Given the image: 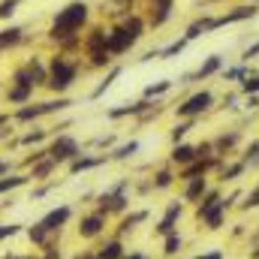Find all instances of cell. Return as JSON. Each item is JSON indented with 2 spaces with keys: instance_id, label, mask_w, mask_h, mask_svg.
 <instances>
[{
  "instance_id": "44",
  "label": "cell",
  "mask_w": 259,
  "mask_h": 259,
  "mask_svg": "<svg viewBox=\"0 0 259 259\" xmlns=\"http://www.w3.org/2000/svg\"><path fill=\"white\" fill-rule=\"evenodd\" d=\"M196 259H223V253L220 250H208V253H199Z\"/></svg>"
},
{
  "instance_id": "12",
  "label": "cell",
  "mask_w": 259,
  "mask_h": 259,
  "mask_svg": "<svg viewBox=\"0 0 259 259\" xmlns=\"http://www.w3.org/2000/svg\"><path fill=\"white\" fill-rule=\"evenodd\" d=\"M24 39H27V30H24L21 24H9V27H3V30H0V55L9 52V49H18Z\"/></svg>"
},
{
  "instance_id": "36",
  "label": "cell",
  "mask_w": 259,
  "mask_h": 259,
  "mask_svg": "<svg viewBox=\"0 0 259 259\" xmlns=\"http://www.w3.org/2000/svg\"><path fill=\"white\" fill-rule=\"evenodd\" d=\"M181 214H184V202H169L163 217H166V220H172V223H178V220H181Z\"/></svg>"
},
{
  "instance_id": "16",
  "label": "cell",
  "mask_w": 259,
  "mask_h": 259,
  "mask_svg": "<svg viewBox=\"0 0 259 259\" xmlns=\"http://www.w3.org/2000/svg\"><path fill=\"white\" fill-rule=\"evenodd\" d=\"M103 163H109V157L103 154V157H91V154H78L75 160H69L66 166H69V175H78V172H91V169H97V166H103Z\"/></svg>"
},
{
  "instance_id": "17",
  "label": "cell",
  "mask_w": 259,
  "mask_h": 259,
  "mask_svg": "<svg viewBox=\"0 0 259 259\" xmlns=\"http://www.w3.org/2000/svg\"><path fill=\"white\" fill-rule=\"evenodd\" d=\"M226 214H229V208H226V205H223V199H220V202H217V208L202 220V226H205L208 232H217V229H223V226H226Z\"/></svg>"
},
{
  "instance_id": "26",
  "label": "cell",
  "mask_w": 259,
  "mask_h": 259,
  "mask_svg": "<svg viewBox=\"0 0 259 259\" xmlns=\"http://www.w3.org/2000/svg\"><path fill=\"white\" fill-rule=\"evenodd\" d=\"M250 72H253L250 64H238V66H229V69L223 66V72H220V75H223V81H238V84H241Z\"/></svg>"
},
{
  "instance_id": "34",
  "label": "cell",
  "mask_w": 259,
  "mask_h": 259,
  "mask_svg": "<svg viewBox=\"0 0 259 259\" xmlns=\"http://www.w3.org/2000/svg\"><path fill=\"white\" fill-rule=\"evenodd\" d=\"M241 94H244V97H259V72H250V75L241 81Z\"/></svg>"
},
{
  "instance_id": "18",
  "label": "cell",
  "mask_w": 259,
  "mask_h": 259,
  "mask_svg": "<svg viewBox=\"0 0 259 259\" xmlns=\"http://www.w3.org/2000/svg\"><path fill=\"white\" fill-rule=\"evenodd\" d=\"M238 142H241V136H238L235 130H229V133H220V136L214 139V154H217V157H223V154H229V151H232Z\"/></svg>"
},
{
  "instance_id": "37",
  "label": "cell",
  "mask_w": 259,
  "mask_h": 259,
  "mask_svg": "<svg viewBox=\"0 0 259 259\" xmlns=\"http://www.w3.org/2000/svg\"><path fill=\"white\" fill-rule=\"evenodd\" d=\"M18 9V0H0V21H9Z\"/></svg>"
},
{
  "instance_id": "32",
  "label": "cell",
  "mask_w": 259,
  "mask_h": 259,
  "mask_svg": "<svg viewBox=\"0 0 259 259\" xmlns=\"http://www.w3.org/2000/svg\"><path fill=\"white\" fill-rule=\"evenodd\" d=\"M139 151V142H127V145H118L112 154H109V160H130L133 154Z\"/></svg>"
},
{
  "instance_id": "5",
  "label": "cell",
  "mask_w": 259,
  "mask_h": 259,
  "mask_svg": "<svg viewBox=\"0 0 259 259\" xmlns=\"http://www.w3.org/2000/svg\"><path fill=\"white\" fill-rule=\"evenodd\" d=\"M214 106V94L205 88V91H196V94H190L184 103H178L175 106V118H199V115H205L208 109Z\"/></svg>"
},
{
  "instance_id": "7",
  "label": "cell",
  "mask_w": 259,
  "mask_h": 259,
  "mask_svg": "<svg viewBox=\"0 0 259 259\" xmlns=\"http://www.w3.org/2000/svg\"><path fill=\"white\" fill-rule=\"evenodd\" d=\"M106 226H109V214L91 211V214H84V217L78 220V238H81V241H94V238H100V235L106 232Z\"/></svg>"
},
{
  "instance_id": "39",
  "label": "cell",
  "mask_w": 259,
  "mask_h": 259,
  "mask_svg": "<svg viewBox=\"0 0 259 259\" xmlns=\"http://www.w3.org/2000/svg\"><path fill=\"white\" fill-rule=\"evenodd\" d=\"M175 229H178V223H172V220H166V217H163V220L157 223V229H154V232H157L160 238H166V235H169V232H175Z\"/></svg>"
},
{
  "instance_id": "49",
  "label": "cell",
  "mask_w": 259,
  "mask_h": 259,
  "mask_svg": "<svg viewBox=\"0 0 259 259\" xmlns=\"http://www.w3.org/2000/svg\"><path fill=\"white\" fill-rule=\"evenodd\" d=\"M253 3H259V0H253Z\"/></svg>"
},
{
  "instance_id": "20",
  "label": "cell",
  "mask_w": 259,
  "mask_h": 259,
  "mask_svg": "<svg viewBox=\"0 0 259 259\" xmlns=\"http://www.w3.org/2000/svg\"><path fill=\"white\" fill-rule=\"evenodd\" d=\"M124 253H127V250H124V238L115 235V238H109V241L97 250V259H121Z\"/></svg>"
},
{
  "instance_id": "8",
  "label": "cell",
  "mask_w": 259,
  "mask_h": 259,
  "mask_svg": "<svg viewBox=\"0 0 259 259\" xmlns=\"http://www.w3.org/2000/svg\"><path fill=\"white\" fill-rule=\"evenodd\" d=\"M46 151H49V157H52L55 163H69V160H75V157L81 154L78 142H75L72 136H66V133H61V136L46 148Z\"/></svg>"
},
{
  "instance_id": "38",
  "label": "cell",
  "mask_w": 259,
  "mask_h": 259,
  "mask_svg": "<svg viewBox=\"0 0 259 259\" xmlns=\"http://www.w3.org/2000/svg\"><path fill=\"white\" fill-rule=\"evenodd\" d=\"M259 208V187H253L250 193L244 196V202H241V211H256Z\"/></svg>"
},
{
  "instance_id": "22",
  "label": "cell",
  "mask_w": 259,
  "mask_h": 259,
  "mask_svg": "<svg viewBox=\"0 0 259 259\" xmlns=\"http://www.w3.org/2000/svg\"><path fill=\"white\" fill-rule=\"evenodd\" d=\"M181 247H184V238H181V232L175 229V232H169L166 238H163V256L166 259H175L181 253Z\"/></svg>"
},
{
  "instance_id": "13",
  "label": "cell",
  "mask_w": 259,
  "mask_h": 259,
  "mask_svg": "<svg viewBox=\"0 0 259 259\" xmlns=\"http://www.w3.org/2000/svg\"><path fill=\"white\" fill-rule=\"evenodd\" d=\"M196 157V145H187V142H178V145H172V154H169V163L172 166H178V169H184V166H190Z\"/></svg>"
},
{
  "instance_id": "23",
  "label": "cell",
  "mask_w": 259,
  "mask_h": 259,
  "mask_svg": "<svg viewBox=\"0 0 259 259\" xmlns=\"http://www.w3.org/2000/svg\"><path fill=\"white\" fill-rule=\"evenodd\" d=\"M52 238H55V235H52V232H49L42 223H33V226L27 229V241H30L33 247H42V244H49Z\"/></svg>"
},
{
  "instance_id": "40",
  "label": "cell",
  "mask_w": 259,
  "mask_h": 259,
  "mask_svg": "<svg viewBox=\"0 0 259 259\" xmlns=\"http://www.w3.org/2000/svg\"><path fill=\"white\" fill-rule=\"evenodd\" d=\"M18 232H21L18 223H3V226H0V241H6V238H12V235H18Z\"/></svg>"
},
{
  "instance_id": "45",
  "label": "cell",
  "mask_w": 259,
  "mask_h": 259,
  "mask_svg": "<svg viewBox=\"0 0 259 259\" xmlns=\"http://www.w3.org/2000/svg\"><path fill=\"white\" fill-rule=\"evenodd\" d=\"M112 142H115V136H100V139H97V145H100V148H109Z\"/></svg>"
},
{
  "instance_id": "3",
  "label": "cell",
  "mask_w": 259,
  "mask_h": 259,
  "mask_svg": "<svg viewBox=\"0 0 259 259\" xmlns=\"http://www.w3.org/2000/svg\"><path fill=\"white\" fill-rule=\"evenodd\" d=\"M259 15V3H238L226 12H217V15H199V24H202V33H214L220 27H229V24H241V21H250Z\"/></svg>"
},
{
  "instance_id": "6",
  "label": "cell",
  "mask_w": 259,
  "mask_h": 259,
  "mask_svg": "<svg viewBox=\"0 0 259 259\" xmlns=\"http://www.w3.org/2000/svg\"><path fill=\"white\" fill-rule=\"evenodd\" d=\"M139 39L130 33L124 24H115V27H109V36H106V49H109V55L112 58H121V55H127L130 49L136 46Z\"/></svg>"
},
{
  "instance_id": "2",
  "label": "cell",
  "mask_w": 259,
  "mask_h": 259,
  "mask_svg": "<svg viewBox=\"0 0 259 259\" xmlns=\"http://www.w3.org/2000/svg\"><path fill=\"white\" fill-rule=\"evenodd\" d=\"M78 72H81V64L75 61V55L58 52V55H52V61H49V81H46V88H49L52 94L64 97L66 91L78 81Z\"/></svg>"
},
{
  "instance_id": "24",
  "label": "cell",
  "mask_w": 259,
  "mask_h": 259,
  "mask_svg": "<svg viewBox=\"0 0 259 259\" xmlns=\"http://www.w3.org/2000/svg\"><path fill=\"white\" fill-rule=\"evenodd\" d=\"M121 72H124L121 66H109V75H106V78H103V81H100V84H97V88L91 91V100H100V97H103V94H106V91H109V88L115 84V78H118Z\"/></svg>"
},
{
  "instance_id": "11",
  "label": "cell",
  "mask_w": 259,
  "mask_h": 259,
  "mask_svg": "<svg viewBox=\"0 0 259 259\" xmlns=\"http://www.w3.org/2000/svg\"><path fill=\"white\" fill-rule=\"evenodd\" d=\"M69 220H72V208H69V205H58V208H52V211H49V214H46L39 223H42V226H46L52 235H55V232L61 235V229H64Z\"/></svg>"
},
{
  "instance_id": "33",
  "label": "cell",
  "mask_w": 259,
  "mask_h": 259,
  "mask_svg": "<svg viewBox=\"0 0 259 259\" xmlns=\"http://www.w3.org/2000/svg\"><path fill=\"white\" fill-rule=\"evenodd\" d=\"M46 136H49V130L33 127L30 133H24V136L18 139V145H39V142H46Z\"/></svg>"
},
{
  "instance_id": "27",
  "label": "cell",
  "mask_w": 259,
  "mask_h": 259,
  "mask_svg": "<svg viewBox=\"0 0 259 259\" xmlns=\"http://www.w3.org/2000/svg\"><path fill=\"white\" fill-rule=\"evenodd\" d=\"M175 178H178V175H175L172 169H160V172L151 178V187H154V190H169V187L175 184Z\"/></svg>"
},
{
  "instance_id": "14",
  "label": "cell",
  "mask_w": 259,
  "mask_h": 259,
  "mask_svg": "<svg viewBox=\"0 0 259 259\" xmlns=\"http://www.w3.org/2000/svg\"><path fill=\"white\" fill-rule=\"evenodd\" d=\"M208 178H190L184 181V193H181V202H190V205H199V199L208 193Z\"/></svg>"
},
{
  "instance_id": "35",
  "label": "cell",
  "mask_w": 259,
  "mask_h": 259,
  "mask_svg": "<svg viewBox=\"0 0 259 259\" xmlns=\"http://www.w3.org/2000/svg\"><path fill=\"white\" fill-rule=\"evenodd\" d=\"M241 160L247 163V169H256L259 166V142H250V145H247V151H244Z\"/></svg>"
},
{
  "instance_id": "46",
  "label": "cell",
  "mask_w": 259,
  "mask_h": 259,
  "mask_svg": "<svg viewBox=\"0 0 259 259\" xmlns=\"http://www.w3.org/2000/svg\"><path fill=\"white\" fill-rule=\"evenodd\" d=\"M121 259H148V256H145L142 250H136V253H124V256H121Z\"/></svg>"
},
{
  "instance_id": "1",
  "label": "cell",
  "mask_w": 259,
  "mask_h": 259,
  "mask_svg": "<svg viewBox=\"0 0 259 259\" xmlns=\"http://www.w3.org/2000/svg\"><path fill=\"white\" fill-rule=\"evenodd\" d=\"M91 24V3L88 0H69L66 6H61L55 15H52V24H49V39L55 46H61L72 36H81Z\"/></svg>"
},
{
  "instance_id": "19",
  "label": "cell",
  "mask_w": 259,
  "mask_h": 259,
  "mask_svg": "<svg viewBox=\"0 0 259 259\" xmlns=\"http://www.w3.org/2000/svg\"><path fill=\"white\" fill-rule=\"evenodd\" d=\"M244 172H247V163H244V160H238V163H220V181H223V184L238 181Z\"/></svg>"
},
{
  "instance_id": "25",
  "label": "cell",
  "mask_w": 259,
  "mask_h": 259,
  "mask_svg": "<svg viewBox=\"0 0 259 259\" xmlns=\"http://www.w3.org/2000/svg\"><path fill=\"white\" fill-rule=\"evenodd\" d=\"M172 84H175L172 78H160V81H154V84H148L142 97H145V100H157V97H166V94L172 91Z\"/></svg>"
},
{
  "instance_id": "4",
  "label": "cell",
  "mask_w": 259,
  "mask_h": 259,
  "mask_svg": "<svg viewBox=\"0 0 259 259\" xmlns=\"http://www.w3.org/2000/svg\"><path fill=\"white\" fill-rule=\"evenodd\" d=\"M127 190H130V181L124 178V181H118L115 187H109L106 193H100V199H97V211H103V214H124L130 208V196H127Z\"/></svg>"
},
{
  "instance_id": "42",
  "label": "cell",
  "mask_w": 259,
  "mask_h": 259,
  "mask_svg": "<svg viewBox=\"0 0 259 259\" xmlns=\"http://www.w3.org/2000/svg\"><path fill=\"white\" fill-rule=\"evenodd\" d=\"M235 103H238V94H226V97H223V106H226V109H235Z\"/></svg>"
},
{
  "instance_id": "10",
  "label": "cell",
  "mask_w": 259,
  "mask_h": 259,
  "mask_svg": "<svg viewBox=\"0 0 259 259\" xmlns=\"http://www.w3.org/2000/svg\"><path fill=\"white\" fill-rule=\"evenodd\" d=\"M220 72H223V58H220V55H208V58L199 64V69H196V72H187L178 84H190L193 78H211V75H220Z\"/></svg>"
},
{
  "instance_id": "21",
  "label": "cell",
  "mask_w": 259,
  "mask_h": 259,
  "mask_svg": "<svg viewBox=\"0 0 259 259\" xmlns=\"http://www.w3.org/2000/svg\"><path fill=\"white\" fill-rule=\"evenodd\" d=\"M145 220H148V211H145V208H142V211H133V214H127V217L118 223V232H115V235L124 238L127 232H133V229H136L139 223H145Z\"/></svg>"
},
{
  "instance_id": "9",
  "label": "cell",
  "mask_w": 259,
  "mask_h": 259,
  "mask_svg": "<svg viewBox=\"0 0 259 259\" xmlns=\"http://www.w3.org/2000/svg\"><path fill=\"white\" fill-rule=\"evenodd\" d=\"M172 12H175V0H148V15H145L148 30H160L163 24H169Z\"/></svg>"
},
{
  "instance_id": "47",
  "label": "cell",
  "mask_w": 259,
  "mask_h": 259,
  "mask_svg": "<svg viewBox=\"0 0 259 259\" xmlns=\"http://www.w3.org/2000/svg\"><path fill=\"white\" fill-rule=\"evenodd\" d=\"M250 256H253V259H259V244L253 247V250H250Z\"/></svg>"
},
{
  "instance_id": "29",
  "label": "cell",
  "mask_w": 259,
  "mask_h": 259,
  "mask_svg": "<svg viewBox=\"0 0 259 259\" xmlns=\"http://www.w3.org/2000/svg\"><path fill=\"white\" fill-rule=\"evenodd\" d=\"M187 46H190V42H187L184 36H181V39H175V42H169V46H163V49H160V61H172V58H178Z\"/></svg>"
},
{
  "instance_id": "50",
  "label": "cell",
  "mask_w": 259,
  "mask_h": 259,
  "mask_svg": "<svg viewBox=\"0 0 259 259\" xmlns=\"http://www.w3.org/2000/svg\"><path fill=\"white\" fill-rule=\"evenodd\" d=\"M256 187H259V184H256Z\"/></svg>"
},
{
  "instance_id": "31",
  "label": "cell",
  "mask_w": 259,
  "mask_h": 259,
  "mask_svg": "<svg viewBox=\"0 0 259 259\" xmlns=\"http://www.w3.org/2000/svg\"><path fill=\"white\" fill-rule=\"evenodd\" d=\"M58 163L52 160V157H46V160H39V163H33V169H30V181H39V178H46V175H52V169H55Z\"/></svg>"
},
{
  "instance_id": "30",
  "label": "cell",
  "mask_w": 259,
  "mask_h": 259,
  "mask_svg": "<svg viewBox=\"0 0 259 259\" xmlns=\"http://www.w3.org/2000/svg\"><path fill=\"white\" fill-rule=\"evenodd\" d=\"M193 127H196V118H184V121H178V124L172 127V133H169L172 145H178V142H181V139H184V136H187Z\"/></svg>"
},
{
  "instance_id": "28",
  "label": "cell",
  "mask_w": 259,
  "mask_h": 259,
  "mask_svg": "<svg viewBox=\"0 0 259 259\" xmlns=\"http://www.w3.org/2000/svg\"><path fill=\"white\" fill-rule=\"evenodd\" d=\"M27 181H30V175H3L0 178V193H12V190L24 187Z\"/></svg>"
},
{
  "instance_id": "41",
  "label": "cell",
  "mask_w": 259,
  "mask_h": 259,
  "mask_svg": "<svg viewBox=\"0 0 259 259\" xmlns=\"http://www.w3.org/2000/svg\"><path fill=\"white\" fill-rule=\"evenodd\" d=\"M256 58H259V42L247 46V49L241 52V64H250V61H256Z\"/></svg>"
},
{
  "instance_id": "15",
  "label": "cell",
  "mask_w": 259,
  "mask_h": 259,
  "mask_svg": "<svg viewBox=\"0 0 259 259\" xmlns=\"http://www.w3.org/2000/svg\"><path fill=\"white\" fill-rule=\"evenodd\" d=\"M33 91H36V88H30V84H15V81H9V88H6V103H12V106H27V103H33Z\"/></svg>"
},
{
  "instance_id": "48",
  "label": "cell",
  "mask_w": 259,
  "mask_h": 259,
  "mask_svg": "<svg viewBox=\"0 0 259 259\" xmlns=\"http://www.w3.org/2000/svg\"><path fill=\"white\" fill-rule=\"evenodd\" d=\"M250 241H253V244H259V232H256V235H253V238H250Z\"/></svg>"
},
{
  "instance_id": "43",
  "label": "cell",
  "mask_w": 259,
  "mask_h": 259,
  "mask_svg": "<svg viewBox=\"0 0 259 259\" xmlns=\"http://www.w3.org/2000/svg\"><path fill=\"white\" fill-rule=\"evenodd\" d=\"M52 187H55V184H46V187H36V190H33V199H42V196H49V190H52Z\"/></svg>"
}]
</instances>
